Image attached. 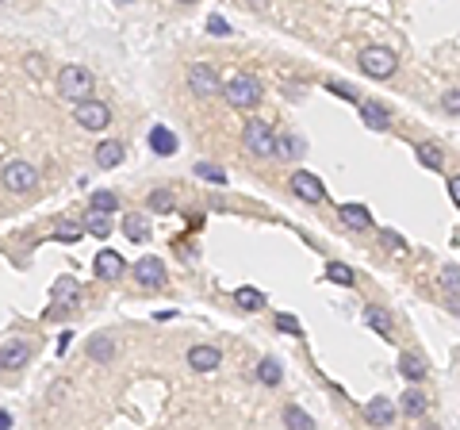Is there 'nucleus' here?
I'll use <instances>...</instances> for the list:
<instances>
[{"mask_svg":"<svg viewBox=\"0 0 460 430\" xmlns=\"http://www.w3.org/2000/svg\"><path fill=\"white\" fill-rule=\"evenodd\" d=\"M357 66H361V74L364 77H376V81H384V77H391L395 74V54L387 46H364L361 50V58H357Z\"/></svg>","mask_w":460,"mask_h":430,"instance_id":"1","label":"nucleus"},{"mask_svg":"<svg viewBox=\"0 0 460 430\" xmlns=\"http://www.w3.org/2000/svg\"><path fill=\"white\" fill-rule=\"evenodd\" d=\"M57 92L66 100H89V92H92V74L89 69H81V66H66L62 74H57Z\"/></svg>","mask_w":460,"mask_h":430,"instance_id":"2","label":"nucleus"},{"mask_svg":"<svg viewBox=\"0 0 460 430\" xmlns=\"http://www.w3.org/2000/svg\"><path fill=\"white\" fill-rule=\"evenodd\" d=\"M222 96H227L230 108H254L257 100H261V81H257V77H249V74L230 77V85L222 89Z\"/></svg>","mask_w":460,"mask_h":430,"instance_id":"3","label":"nucleus"},{"mask_svg":"<svg viewBox=\"0 0 460 430\" xmlns=\"http://www.w3.org/2000/svg\"><path fill=\"white\" fill-rule=\"evenodd\" d=\"M0 184L8 192H31L35 184H39V169H35L31 162H8L4 173H0Z\"/></svg>","mask_w":460,"mask_h":430,"instance_id":"4","label":"nucleus"},{"mask_svg":"<svg viewBox=\"0 0 460 430\" xmlns=\"http://www.w3.org/2000/svg\"><path fill=\"white\" fill-rule=\"evenodd\" d=\"M73 119L85 127V131H104L107 123H112V108L107 104H100V100H81L77 104V112H73Z\"/></svg>","mask_w":460,"mask_h":430,"instance_id":"5","label":"nucleus"},{"mask_svg":"<svg viewBox=\"0 0 460 430\" xmlns=\"http://www.w3.org/2000/svg\"><path fill=\"white\" fill-rule=\"evenodd\" d=\"M242 142H246L249 154H272V142H276V135H272V127L265 123V119H249L246 131H242Z\"/></svg>","mask_w":460,"mask_h":430,"instance_id":"6","label":"nucleus"},{"mask_svg":"<svg viewBox=\"0 0 460 430\" xmlns=\"http://www.w3.org/2000/svg\"><path fill=\"white\" fill-rule=\"evenodd\" d=\"M81 281L77 277H57L54 281V289H50V300H54V307L57 311H69V307H77L81 304Z\"/></svg>","mask_w":460,"mask_h":430,"instance_id":"7","label":"nucleus"},{"mask_svg":"<svg viewBox=\"0 0 460 430\" xmlns=\"http://www.w3.org/2000/svg\"><path fill=\"white\" fill-rule=\"evenodd\" d=\"M188 89L196 92V96H215V92H222V85H219V74H215L207 62H196V66L188 69Z\"/></svg>","mask_w":460,"mask_h":430,"instance_id":"8","label":"nucleus"},{"mask_svg":"<svg viewBox=\"0 0 460 430\" xmlns=\"http://www.w3.org/2000/svg\"><path fill=\"white\" fill-rule=\"evenodd\" d=\"M292 192H296L299 200H307V204H322V196H326V189H322V181L315 173H307V169H299V173H292Z\"/></svg>","mask_w":460,"mask_h":430,"instance_id":"9","label":"nucleus"},{"mask_svg":"<svg viewBox=\"0 0 460 430\" xmlns=\"http://www.w3.org/2000/svg\"><path fill=\"white\" fill-rule=\"evenodd\" d=\"M134 277H139L142 289H157V284L165 281V261H161V257H139Z\"/></svg>","mask_w":460,"mask_h":430,"instance_id":"10","label":"nucleus"},{"mask_svg":"<svg viewBox=\"0 0 460 430\" xmlns=\"http://www.w3.org/2000/svg\"><path fill=\"white\" fill-rule=\"evenodd\" d=\"M219 361H222V354L215 346H192L188 350V365L196 372H211V369H219Z\"/></svg>","mask_w":460,"mask_h":430,"instance_id":"11","label":"nucleus"},{"mask_svg":"<svg viewBox=\"0 0 460 430\" xmlns=\"http://www.w3.org/2000/svg\"><path fill=\"white\" fill-rule=\"evenodd\" d=\"M123 269H127V261L115 250H100L96 254V273L104 277V281H115V277H123Z\"/></svg>","mask_w":460,"mask_h":430,"instance_id":"12","label":"nucleus"},{"mask_svg":"<svg viewBox=\"0 0 460 430\" xmlns=\"http://www.w3.org/2000/svg\"><path fill=\"white\" fill-rule=\"evenodd\" d=\"M364 419L372 422V427H387V422L395 419V404L387 396H376V399H369V407H364Z\"/></svg>","mask_w":460,"mask_h":430,"instance_id":"13","label":"nucleus"},{"mask_svg":"<svg viewBox=\"0 0 460 430\" xmlns=\"http://www.w3.org/2000/svg\"><path fill=\"white\" fill-rule=\"evenodd\" d=\"M27 361H31V346L27 342H12V346L0 350V369H19Z\"/></svg>","mask_w":460,"mask_h":430,"instance_id":"14","label":"nucleus"},{"mask_svg":"<svg viewBox=\"0 0 460 430\" xmlns=\"http://www.w3.org/2000/svg\"><path fill=\"white\" fill-rule=\"evenodd\" d=\"M342 223L353 227V231H369L372 227V215L364 204H342Z\"/></svg>","mask_w":460,"mask_h":430,"instance_id":"15","label":"nucleus"},{"mask_svg":"<svg viewBox=\"0 0 460 430\" xmlns=\"http://www.w3.org/2000/svg\"><path fill=\"white\" fill-rule=\"evenodd\" d=\"M123 162V142H115V139H107V142H100L96 146V166H104V169H115Z\"/></svg>","mask_w":460,"mask_h":430,"instance_id":"16","label":"nucleus"},{"mask_svg":"<svg viewBox=\"0 0 460 430\" xmlns=\"http://www.w3.org/2000/svg\"><path fill=\"white\" fill-rule=\"evenodd\" d=\"M150 150L161 154V157H169L172 150H177V135H172L169 127H154V131H150Z\"/></svg>","mask_w":460,"mask_h":430,"instance_id":"17","label":"nucleus"},{"mask_svg":"<svg viewBox=\"0 0 460 430\" xmlns=\"http://www.w3.org/2000/svg\"><path fill=\"white\" fill-rule=\"evenodd\" d=\"M361 119L372 127V131H384V127H387V112H384V104H376V100H364V104H361Z\"/></svg>","mask_w":460,"mask_h":430,"instance_id":"18","label":"nucleus"},{"mask_svg":"<svg viewBox=\"0 0 460 430\" xmlns=\"http://www.w3.org/2000/svg\"><path fill=\"white\" fill-rule=\"evenodd\" d=\"M89 207H92V215H112L115 207H119V196H115V192H107V189H100V192H92Z\"/></svg>","mask_w":460,"mask_h":430,"instance_id":"19","label":"nucleus"},{"mask_svg":"<svg viewBox=\"0 0 460 430\" xmlns=\"http://www.w3.org/2000/svg\"><path fill=\"white\" fill-rule=\"evenodd\" d=\"M89 357H92V361H112V357H115V342L107 338V334L89 338Z\"/></svg>","mask_w":460,"mask_h":430,"instance_id":"20","label":"nucleus"},{"mask_svg":"<svg viewBox=\"0 0 460 430\" xmlns=\"http://www.w3.org/2000/svg\"><path fill=\"white\" fill-rule=\"evenodd\" d=\"M284 427L288 430H315V422H311V415H307L303 407H292V404H288L284 407Z\"/></svg>","mask_w":460,"mask_h":430,"instance_id":"21","label":"nucleus"},{"mask_svg":"<svg viewBox=\"0 0 460 430\" xmlns=\"http://www.w3.org/2000/svg\"><path fill=\"white\" fill-rule=\"evenodd\" d=\"M234 304H238L242 311H257V307H265V296L257 289H249V284H242V289L234 292Z\"/></svg>","mask_w":460,"mask_h":430,"instance_id":"22","label":"nucleus"},{"mask_svg":"<svg viewBox=\"0 0 460 430\" xmlns=\"http://www.w3.org/2000/svg\"><path fill=\"white\" fill-rule=\"evenodd\" d=\"M326 277H330V281H334V284H342V289H349V284H357V273H353V269H349V265H345V261H330V265H326Z\"/></svg>","mask_w":460,"mask_h":430,"instance_id":"23","label":"nucleus"},{"mask_svg":"<svg viewBox=\"0 0 460 430\" xmlns=\"http://www.w3.org/2000/svg\"><path fill=\"white\" fill-rule=\"evenodd\" d=\"M399 372L407 377V381H422V377H426V365H422V357L402 354V357H399Z\"/></svg>","mask_w":460,"mask_h":430,"instance_id":"24","label":"nucleus"},{"mask_svg":"<svg viewBox=\"0 0 460 430\" xmlns=\"http://www.w3.org/2000/svg\"><path fill=\"white\" fill-rule=\"evenodd\" d=\"M418 157H422V166H426V169H441V166H445L441 146H437V142H422V146H418Z\"/></svg>","mask_w":460,"mask_h":430,"instance_id":"25","label":"nucleus"},{"mask_svg":"<svg viewBox=\"0 0 460 430\" xmlns=\"http://www.w3.org/2000/svg\"><path fill=\"white\" fill-rule=\"evenodd\" d=\"M123 231H127V239H131V242H146L150 239V223L142 219V215H131V219L123 223Z\"/></svg>","mask_w":460,"mask_h":430,"instance_id":"26","label":"nucleus"},{"mask_svg":"<svg viewBox=\"0 0 460 430\" xmlns=\"http://www.w3.org/2000/svg\"><path fill=\"white\" fill-rule=\"evenodd\" d=\"M89 234H96V239H112V219L107 215H89V227H85Z\"/></svg>","mask_w":460,"mask_h":430,"instance_id":"27","label":"nucleus"},{"mask_svg":"<svg viewBox=\"0 0 460 430\" xmlns=\"http://www.w3.org/2000/svg\"><path fill=\"white\" fill-rule=\"evenodd\" d=\"M364 319H369V327H372V331L391 334V319H387V311H380V307H369V311H364Z\"/></svg>","mask_w":460,"mask_h":430,"instance_id":"28","label":"nucleus"},{"mask_svg":"<svg viewBox=\"0 0 460 430\" xmlns=\"http://www.w3.org/2000/svg\"><path fill=\"white\" fill-rule=\"evenodd\" d=\"M299 150H303V142H299V139H276V142H272V154H276V157H299Z\"/></svg>","mask_w":460,"mask_h":430,"instance_id":"29","label":"nucleus"},{"mask_svg":"<svg viewBox=\"0 0 460 430\" xmlns=\"http://www.w3.org/2000/svg\"><path fill=\"white\" fill-rule=\"evenodd\" d=\"M196 177H204V181H211V184L227 181V173H222L219 166H211V162H196Z\"/></svg>","mask_w":460,"mask_h":430,"instance_id":"30","label":"nucleus"},{"mask_svg":"<svg viewBox=\"0 0 460 430\" xmlns=\"http://www.w3.org/2000/svg\"><path fill=\"white\" fill-rule=\"evenodd\" d=\"M150 207H154V212H161V215H169L172 212V192L154 189V192H150Z\"/></svg>","mask_w":460,"mask_h":430,"instance_id":"31","label":"nucleus"},{"mask_svg":"<svg viewBox=\"0 0 460 430\" xmlns=\"http://www.w3.org/2000/svg\"><path fill=\"white\" fill-rule=\"evenodd\" d=\"M399 407H402L407 415H422V411H426V396H422V392H407Z\"/></svg>","mask_w":460,"mask_h":430,"instance_id":"32","label":"nucleus"},{"mask_svg":"<svg viewBox=\"0 0 460 430\" xmlns=\"http://www.w3.org/2000/svg\"><path fill=\"white\" fill-rule=\"evenodd\" d=\"M257 377H261L265 384H280V361L265 357V361H261V369H257Z\"/></svg>","mask_w":460,"mask_h":430,"instance_id":"33","label":"nucleus"},{"mask_svg":"<svg viewBox=\"0 0 460 430\" xmlns=\"http://www.w3.org/2000/svg\"><path fill=\"white\" fill-rule=\"evenodd\" d=\"M457 265H449V269H445V273H441V284H445V289H449V300H452V304H457V289H460V281H457Z\"/></svg>","mask_w":460,"mask_h":430,"instance_id":"34","label":"nucleus"},{"mask_svg":"<svg viewBox=\"0 0 460 430\" xmlns=\"http://www.w3.org/2000/svg\"><path fill=\"white\" fill-rule=\"evenodd\" d=\"M207 31H211V35H230V24L222 16H211V19H207Z\"/></svg>","mask_w":460,"mask_h":430,"instance_id":"35","label":"nucleus"},{"mask_svg":"<svg viewBox=\"0 0 460 430\" xmlns=\"http://www.w3.org/2000/svg\"><path fill=\"white\" fill-rule=\"evenodd\" d=\"M276 327H280V331H292V334H299V322L292 319V315H276Z\"/></svg>","mask_w":460,"mask_h":430,"instance_id":"36","label":"nucleus"},{"mask_svg":"<svg viewBox=\"0 0 460 430\" xmlns=\"http://www.w3.org/2000/svg\"><path fill=\"white\" fill-rule=\"evenodd\" d=\"M445 112H449V116H457V112H460V96H457V89L445 92Z\"/></svg>","mask_w":460,"mask_h":430,"instance_id":"37","label":"nucleus"},{"mask_svg":"<svg viewBox=\"0 0 460 430\" xmlns=\"http://www.w3.org/2000/svg\"><path fill=\"white\" fill-rule=\"evenodd\" d=\"M54 239H69V242H73V239H81V227H57Z\"/></svg>","mask_w":460,"mask_h":430,"instance_id":"38","label":"nucleus"},{"mask_svg":"<svg viewBox=\"0 0 460 430\" xmlns=\"http://www.w3.org/2000/svg\"><path fill=\"white\" fill-rule=\"evenodd\" d=\"M330 89H334V92H337V96H342V100H357V92L349 89V85H342V81H334V85H330Z\"/></svg>","mask_w":460,"mask_h":430,"instance_id":"39","label":"nucleus"},{"mask_svg":"<svg viewBox=\"0 0 460 430\" xmlns=\"http://www.w3.org/2000/svg\"><path fill=\"white\" fill-rule=\"evenodd\" d=\"M8 427H12V419H8L4 411H0V430H8Z\"/></svg>","mask_w":460,"mask_h":430,"instance_id":"40","label":"nucleus"}]
</instances>
